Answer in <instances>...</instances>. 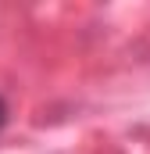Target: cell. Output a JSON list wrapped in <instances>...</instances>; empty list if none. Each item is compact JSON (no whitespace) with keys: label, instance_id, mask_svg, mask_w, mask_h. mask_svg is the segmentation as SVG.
Masks as SVG:
<instances>
[{"label":"cell","instance_id":"obj_1","mask_svg":"<svg viewBox=\"0 0 150 154\" xmlns=\"http://www.w3.org/2000/svg\"><path fill=\"white\" fill-rule=\"evenodd\" d=\"M7 125V104H4V97H0V129Z\"/></svg>","mask_w":150,"mask_h":154}]
</instances>
